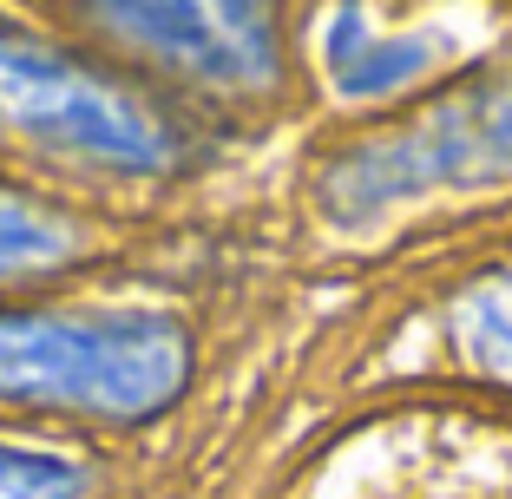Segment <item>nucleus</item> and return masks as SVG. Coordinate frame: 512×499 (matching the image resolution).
Instances as JSON below:
<instances>
[{
    "instance_id": "obj_1",
    "label": "nucleus",
    "mask_w": 512,
    "mask_h": 499,
    "mask_svg": "<svg viewBox=\"0 0 512 499\" xmlns=\"http://www.w3.org/2000/svg\"><path fill=\"white\" fill-rule=\"evenodd\" d=\"M178 381V355H158L145 335H79V329H14L0 335V388H53L86 401H145Z\"/></svg>"
},
{
    "instance_id": "obj_2",
    "label": "nucleus",
    "mask_w": 512,
    "mask_h": 499,
    "mask_svg": "<svg viewBox=\"0 0 512 499\" xmlns=\"http://www.w3.org/2000/svg\"><path fill=\"white\" fill-rule=\"evenodd\" d=\"M79 480L53 460H20V454H0V499H73Z\"/></svg>"
}]
</instances>
